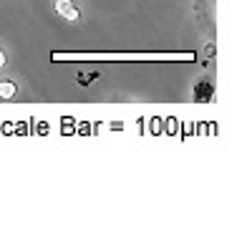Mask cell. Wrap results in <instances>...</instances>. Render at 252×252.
<instances>
[{
    "mask_svg": "<svg viewBox=\"0 0 252 252\" xmlns=\"http://www.w3.org/2000/svg\"><path fill=\"white\" fill-rule=\"evenodd\" d=\"M53 8L63 20H68V23H78L81 20V10L76 5V0H53Z\"/></svg>",
    "mask_w": 252,
    "mask_h": 252,
    "instance_id": "6da1fadb",
    "label": "cell"
},
{
    "mask_svg": "<svg viewBox=\"0 0 252 252\" xmlns=\"http://www.w3.org/2000/svg\"><path fill=\"white\" fill-rule=\"evenodd\" d=\"M194 101H199V103H209L215 98V83L212 81H197V86H194Z\"/></svg>",
    "mask_w": 252,
    "mask_h": 252,
    "instance_id": "7a4b0ae2",
    "label": "cell"
},
{
    "mask_svg": "<svg viewBox=\"0 0 252 252\" xmlns=\"http://www.w3.org/2000/svg\"><path fill=\"white\" fill-rule=\"evenodd\" d=\"M15 94H18L15 81H10V78L0 81V98H3V101H8V98H15Z\"/></svg>",
    "mask_w": 252,
    "mask_h": 252,
    "instance_id": "3957f363",
    "label": "cell"
},
{
    "mask_svg": "<svg viewBox=\"0 0 252 252\" xmlns=\"http://www.w3.org/2000/svg\"><path fill=\"white\" fill-rule=\"evenodd\" d=\"M3 66H5V53L0 51V68H3Z\"/></svg>",
    "mask_w": 252,
    "mask_h": 252,
    "instance_id": "277c9868",
    "label": "cell"
}]
</instances>
